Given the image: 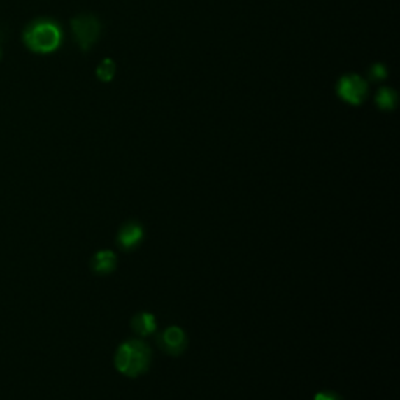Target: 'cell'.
I'll list each match as a JSON object with an SVG mask.
<instances>
[{"instance_id":"7","label":"cell","mask_w":400,"mask_h":400,"mask_svg":"<svg viewBox=\"0 0 400 400\" xmlns=\"http://www.w3.org/2000/svg\"><path fill=\"white\" fill-rule=\"evenodd\" d=\"M117 264V258L115 252L108 249L99 250L94 253V257L91 259V268L99 276H108L111 272H115Z\"/></svg>"},{"instance_id":"12","label":"cell","mask_w":400,"mask_h":400,"mask_svg":"<svg viewBox=\"0 0 400 400\" xmlns=\"http://www.w3.org/2000/svg\"><path fill=\"white\" fill-rule=\"evenodd\" d=\"M386 76V71L382 64H376V66H372V69H371V78H374V80H380V78H383Z\"/></svg>"},{"instance_id":"4","label":"cell","mask_w":400,"mask_h":400,"mask_svg":"<svg viewBox=\"0 0 400 400\" xmlns=\"http://www.w3.org/2000/svg\"><path fill=\"white\" fill-rule=\"evenodd\" d=\"M158 344L168 355L178 357L185 352L186 345H188V339H186L185 331L180 327L172 325L158 336Z\"/></svg>"},{"instance_id":"9","label":"cell","mask_w":400,"mask_h":400,"mask_svg":"<svg viewBox=\"0 0 400 400\" xmlns=\"http://www.w3.org/2000/svg\"><path fill=\"white\" fill-rule=\"evenodd\" d=\"M377 103L380 108H383V110H391L392 106H394L396 103V94L392 92L391 90L388 88H383L382 91L378 92V96H377Z\"/></svg>"},{"instance_id":"2","label":"cell","mask_w":400,"mask_h":400,"mask_svg":"<svg viewBox=\"0 0 400 400\" xmlns=\"http://www.w3.org/2000/svg\"><path fill=\"white\" fill-rule=\"evenodd\" d=\"M24 41L33 52L48 53L55 50L59 45L62 31H59L57 24L49 21H38L27 29Z\"/></svg>"},{"instance_id":"11","label":"cell","mask_w":400,"mask_h":400,"mask_svg":"<svg viewBox=\"0 0 400 400\" xmlns=\"http://www.w3.org/2000/svg\"><path fill=\"white\" fill-rule=\"evenodd\" d=\"M315 400H343V397L338 392L333 391H321L315 396Z\"/></svg>"},{"instance_id":"5","label":"cell","mask_w":400,"mask_h":400,"mask_svg":"<svg viewBox=\"0 0 400 400\" xmlns=\"http://www.w3.org/2000/svg\"><path fill=\"white\" fill-rule=\"evenodd\" d=\"M338 92L345 102L362 103L366 94H368V85L358 76H345L341 78L338 86Z\"/></svg>"},{"instance_id":"1","label":"cell","mask_w":400,"mask_h":400,"mask_svg":"<svg viewBox=\"0 0 400 400\" xmlns=\"http://www.w3.org/2000/svg\"><path fill=\"white\" fill-rule=\"evenodd\" d=\"M152 362V350L141 339H130L119 345L115 355V366L127 377H139L148 372Z\"/></svg>"},{"instance_id":"10","label":"cell","mask_w":400,"mask_h":400,"mask_svg":"<svg viewBox=\"0 0 400 400\" xmlns=\"http://www.w3.org/2000/svg\"><path fill=\"white\" fill-rule=\"evenodd\" d=\"M97 76L100 80H111L115 76V64H113L110 59H105V62L97 68Z\"/></svg>"},{"instance_id":"8","label":"cell","mask_w":400,"mask_h":400,"mask_svg":"<svg viewBox=\"0 0 400 400\" xmlns=\"http://www.w3.org/2000/svg\"><path fill=\"white\" fill-rule=\"evenodd\" d=\"M131 329L136 333L138 336H150L152 333L157 330V319L152 313L143 311L133 316L131 319Z\"/></svg>"},{"instance_id":"3","label":"cell","mask_w":400,"mask_h":400,"mask_svg":"<svg viewBox=\"0 0 400 400\" xmlns=\"http://www.w3.org/2000/svg\"><path fill=\"white\" fill-rule=\"evenodd\" d=\"M72 30H74V35L77 38L80 48L86 50L96 43L100 31V25L92 16L83 15L72 21Z\"/></svg>"},{"instance_id":"6","label":"cell","mask_w":400,"mask_h":400,"mask_svg":"<svg viewBox=\"0 0 400 400\" xmlns=\"http://www.w3.org/2000/svg\"><path fill=\"white\" fill-rule=\"evenodd\" d=\"M144 239V229L138 221L125 222L117 233V244L119 248L125 252H131L139 248V244Z\"/></svg>"}]
</instances>
